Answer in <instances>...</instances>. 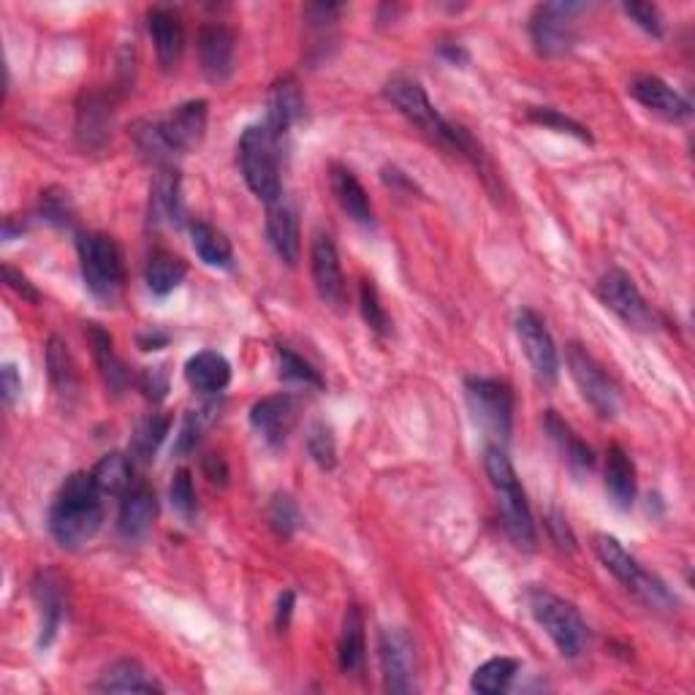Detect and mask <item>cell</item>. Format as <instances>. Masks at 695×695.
Instances as JSON below:
<instances>
[{"label":"cell","instance_id":"6da1fadb","mask_svg":"<svg viewBox=\"0 0 695 695\" xmlns=\"http://www.w3.org/2000/svg\"><path fill=\"white\" fill-rule=\"evenodd\" d=\"M103 508L90 473H73L66 478L49 508V533L63 549H79L101 530Z\"/></svg>","mask_w":695,"mask_h":695},{"label":"cell","instance_id":"7a4b0ae2","mask_svg":"<svg viewBox=\"0 0 695 695\" xmlns=\"http://www.w3.org/2000/svg\"><path fill=\"white\" fill-rule=\"evenodd\" d=\"M484 467H487V476L492 487L500 495V516L503 527H506L508 538L514 540V546L519 549L533 552L535 549V522L530 514V503H527L525 489H522L519 476H516L514 465H510L508 454L503 451V446H489L484 454Z\"/></svg>","mask_w":695,"mask_h":695},{"label":"cell","instance_id":"3957f363","mask_svg":"<svg viewBox=\"0 0 695 695\" xmlns=\"http://www.w3.org/2000/svg\"><path fill=\"white\" fill-rule=\"evenodd\" d=\"M280 137L272 128L250 126L245 128L242 139H239V166H242V177L248 188L254 190L261 201L272 205V201L282 199V182H280Z\"/></svg>","mask_w":695,"mask_h":695},{"label":"cell","instance_id":"277c9868","mask_svg":"<svg viewBox=\"0 0 695 695\" xmlns=\"http://www.w3.org/2000/svg\"><path fill=\"white\" fill-rule=\"evenodd\" d=\"M384 96L399 115L408 117V120L421 128L427 137L440 141V145L454 147L457 152L463 150L467 131L465 128L454 126V122L443 120V117L438 115V109L433 107V101H429V96L424 93V88L416 82V79H408V77L389 79L384 88Z\"/></svg>","mask_w":695,"mask_h":695},{"label":"cell","instance_id":"5b68a950","mask_svg":"<svg viewBox=\"0 0 695 695\" xmlns=\"http://www.w3.org/2000/svg\"><path fill=\"white\" fill-rule=\"evenodd\" d=\"M527 603H530L535 623L544 627L546 636L555 642L559 655L579 657L587 649V625H584L582 614L568 600H563L559 595L544 587H533L527 593Z\"/></svg>","mask_w":695,"mask_h":695},{"label":"cell","instance_id":"8992f818","mask_svg":"<svg viewBox=\"0 0 695 695\" xmlns=\"http://www.w3.org/2000/svg\"><path fill=\"white\" fill-rule=\"evenodd\" d=\"M465 397L478 427L484 429L492 446H506L514 429V391L508 384L495 378H467Z\"/></svg>","mask_w":695,"mask_h":695},{"label":"cell","instance_id":"52a82bcc","mask_svg":"<svg viewBox=\"0 0 695 695\" xmlns=\"http://www.w3.org/2000/svg\"><path fill=\"white\" fill-rule=\"evenodd\" d=\"M82 280L96 299L112 301L122 288V254L107 234H82L77 242Z\"/></svg>","mask_w":695,"mask_h":695},{"label":"cell","instance_id":"ba28073f","mask_svg":"<svg viewBox=\"0 0 695 695\" xmlns=\"http://www.w3.org/2000/svg\"><path fill=\"white\" fill-rule=\"evenodd\" d=\"M595 555H598L600 563L606 565V568L612 570L633 595H638V598L647 603L649 608L674 606V598L666 589V584L657 579V576H652L649 570H644L642 565H638V559L633 557L614 535L603 533L595 535Z\"/></svg>","mask_w":695,"mask_h":695},{"label":"cell","instance_id":"9c48e42d","mask_svg":"<svg viewBox=\"0 0 695 695\" xmlns=\"http://www.w3.org/2000/svg\"><path fill=\"white\" fill-rule=\"evenodd\" d=\"M582 3H544L535 9L530 20L533 44L544 58H559L576 44V14Z\"/></svg>","mask_w":695,"mask_h":695},{"label":"cell","instance_id":"30bf717a","mask_svg":"<svg viewBox=\"0 0 695 695\" xmlns=\"http://www.w3.org/2000/svg\"><path fill=\"white\" fill-rule=\"evenodd\" d=\"M565 361H568L570 378L576 380L582 397L593 405L595 414L603 418H614L619 408L617 386L608 380V375L593 359V354H587V348H582L579 342H570L568 350H565Z\"/></svg>","mask_w":695,"mask_h":695},{"label":"cell","instance_id":"8fae6325","mask_svg":"<svg viewBox=\"0 0 695 695\" xmlns=\"http://www.w3.org/2000/svg\"><path fill=\"white\" fill-rule=\"evenodd\" d=\"M380 672L389 693L416 691V644L405 627H386L378 642Z\"/></svg>","mask_w":695,"mask_h":695},{"label":"cell","instance_id":"7c38bea8","mask_svg":"<svg viewBox=\"0 0 695 695\" xmlns=\"http://www.w3.org/2000/svg\"><path fill=\"white\" fill-rule=\"evenodd\" d=\"M598 294L603 305L612 312H617L627 326L642 331L655 329V312H652V307L642 297L631 275L623 272V269H612V272L603 275L598 282Z\"/></svg>","mask_w":695,"mask_h":695},{"label":"cell","instance_id":"4fadbf2b","mask_svg":"<svg viewBox=\"0 0 695 695\" xmlns=\"http://www.w3.org/2000/svg\"><path fill=\"white\" fill-rule=\"evenodd\" d=\"M516 337H519L522 350H525L527 361H530L538 380L555 384L559 375V356L544 318L533 310H522L519 316H516Z\"/></svg>","mask_w":695,"mask_h":695},{"label":"cell","instance_id":"5bb4252c","mask_svg":"<svg viewBox=\"0 0 695 695\" xmlns=\"http://www.w3.org/2000/svg\"><path fill=\"white\" fill-rule=\"evenodd\" d=\"M156 122L171 156H186L207 133V101L180 103L166 117H156Z\"/></svg>","mask_w":695,"mask_h":695},{"label":"cell","instance_id":"9a60e30c","mask_svg":"<svg viewBox=\"0 0 695 695\" xmlns=\"http://www.w3.org/2000/svg\"><path fill=\"white\" fill-rule=\"evenodd\" d=\"M312 280H316V291L321 301L329 307L340 310L346 305V280H342L340 256H337L335 242L326 234H318L312 242Z\"/></svg>","mask_w":695,"mask_h":695},{"label":"cell","instance_id":"2e32d148","mask_svg":"<svg viewBox=\"0 0 695 695\" xmlns=\"http://www.w3.org/2000/svg\"><path fill=\"white\" fill-rule=\"evenodd\" d=\"M234 49H237V36L226 24H207L199 33V60L201 71L209 82L220 85L231 77L234 71Z\"/></svg>","mask_w":695,"mask_h":695},{"label":"cell","instance_id":"e0dca14e","mask_svg":"<svg viewBox=\"0 0 695 695\" xmlns=\"http://www.w3.org/2000/svg\"><path fill=\"white\" fill-rule=\"evenodd\" d=\"M299 416V403L291 395L264 397L250 408V424L264 435L272 446H280L288 438Z\"/></svg>","mask_w":695,"mask_h":695},{"label":"cell","instance_id":"ac0fdd59","mask_svg":"<svg viewBox=\"0 0 695 695\" xmlns=\"http://www.w3.org/2000/svg\"><path fill=\"white\" fill-rule=\"evenodd\" d=\"M33 598L41 614L39 647H49L58 636V627L66 614V584L54 570H41L33 582Z\"/></svg>","mask_w":695,"mask_h":695},{"label":"cell","instance_id":"d6986e66","mask_svg":"<svg viewBox=\"0 0 695 695\" xmlns=\"http://www.w3.org/2000/svg\"><path fill=\"white\" fill-rule=\"evenodd\" d=\"M158 514V503H156V492H152L147 484H133L131 489L122 495V506H120V519H117V530L126 540H141L150 533L152 522H156Z\"/></svg>","mask_w":695,"mask_h":695},{"label":"cell","instance_id":"ffe728a7","mask_svg":"<svg viewBox=\"0 0 695 695\" xmlns=\"http://www.w3.org/2000/svg\"><path fill=\"white\" fill-rule=\"evenodd\" d=\"M627 90H631V96L636 98V101L642 103L644 109L666 117V120L682 122V120H687V117H691V103H687L685 98L676 93L672 85L663 82V79L636 77Z\"/></svg>","mask_w":695,"mask_h":695},{"label":"cell","instance_id":"44dd1931","mask_svg":"<svg viewBox=\"0 0 695 695\" xmlns=\"http://www.w3.org/2000/svg\"><path fill=\"white\" fill-rule=\"evenodd\" d=\"M267 237L282 264L294 267V264L299 261L301 254L299 218L297 212H294V207H288L282 199L272 201L267 209Z\"/></svg>","mask_w":695,"mask_h":695},{"label":"cell","instance_id":"7402d4cb","mask_svg":"<svg viewBox=\"0 0 695 695\" xmlns=\"http://www.w3.org/2000/svg\"><path fill=\"white\" fill-rule=\"evenodd\" d=\"M147 30H150V39L156 44L158 63L163 69L180 60L182 49H186V30H182V20L171 9H152L147 14Z\"/></svg>","mask_w":695,"mask_h":695},{"label":"cell","instance_id":"603a6c76","mask_svg":"<svg viewBox=\"0 0 695 695\" xmlns=\"http://www.w3.org/2000/svg\"><path fill=\"white\" fill-rule=\"evenodd\" d=\"M301 117H305V96H301L299 82L291 77L278 79V82L272 85V93H269L267 126L282 139L291 131V126H297Z\"/></svg>","mask_w":695,"mask_h":695},{"label":"cell","instance_id":"cb8c5ba5","mask_svg":"<svg viewBox=\"0 0 695 695\" xmlns=\"http://www.w3.org/2000/svg\"><path fill=\"white\" fill-rule=\"evenodd\" d=\"M329 182H331V193H335L337 205L342 207V212H346L350 220H356V224L373 226L375 212L370 205V196H367V190L359 182V177H356L350 169H346V166H331Z\"/></svg>","mask_w":695,"mask_h":695},{"label":"cell","instance_id":"d4e9b609","mask_svg":"<svg viewBox=\"0 0 695 695\" xmlns=\"http://www.w3.org/2000/svg\"><path fill=\"white\" fill-rule=\"evenodd\" d=\"M150 220L166 226H180L182 199H180V171L163 166L150 188Z\"/></svg>","mask_w":695,"mask_h":695},{"label":"cell","instance_id":"484cf974","mask_svg":"<svg viewBox=\"0 0 695 695\" xmlns=\"http://www.w3.org/2000/svg\"><path fill=\"white\" fill-rule=\"evenodd\" d=\"M186 378L196 391L218 395V391H224L231 384V365L218 350H201V354L188 359Z\"/></svg>","mask_w":695,"mask_h":695},{"label":"cell","instance_id":"4316f807","mask_svg":"<svg viewBox=\"0 0 695 695\" xmlns=\"http://www.w3.org/2000/svg\"><path fill=\"white\" fill-rule=\"evenodd\" d=\"M606 492L619 510H627L636 500V467L619 446H612L606 454Z\"/></svg>","mask_w":695,"mask_h":695},{"label":"cell","instance_id":"83f0119b","mask_svg":"<svg viewBox=\"0 0 695 695\" xmlns=\"http://www.w3.org/2000/svg\"><path fill=\"white\" fill-rule=\"evenodd\" d=\"M101 693H163V687L137 661H117L98 679Z\"/></svg>","mask_w":695,"mask_h":695},{"label":"cell","instance_id":"f1b7e54d","mask_svg":"<svg viewBox=\"0 0 695 695\" xmlns=\"http://www.w3.org/2000/svg\"><path fill=\"white\" fill-rule=\"evenodd\" d=\"M365 617L359 606H348L346 619H342L340 644H337V661H340L342 674H359L365 666Z\"/></svg>","mask_w":695,"mask_h":695},{"label":"cell","instance_id":"f546056e","mask_svg":"<svg viewBox=\"0 0 695 695\" xmlns=\"http://www.w3.org/2000/svg\"><path fill=\"white\" fill-rule=\"evenodd\" d=\"M186 275H188L186 261L175 254H166V250H156L145 269L147 288H150L156 297H169L171 291H177V288L182 286V280H186Z\"/></svg>","mask_w":695,"mask_h":695},{"label":"cell","instance_id":"4dcf8cb0","mask_svg":"<svg viewBox=\"0 0 695 695\" xmlns=\"http://www.w3.org/2000/svg\"><path fill=\"white\" fill-rule=\"evenodd\" d=\"M190 239H193V250L207 267L229 269L234 261V248L224 231H218L215 226L205 224V220H193L190 224Z\"/></svg>","mask_w":695,"mask_h":695},{"label":"cell","instance_id":"1f68e13d","mask_svg":"<svg viewBox=\"0 0 695 695\" xmlns=\"http://www.w3.org/2000/svg\"><path fill=\"white\" fill-rule=\"evenodd\" d=\"M90 476L101 495L122 497L133 487V459L126 454H107L103 459H98Z\"/></svg>","mask_w":695,"mask_h":695},{"label":"cell","instance_id":"d6a6232c","mask_svg":"<svg viewBox=\"0 0 695 695\" xmlns=\"http://www.w3.org/2000/svg\"><path fill=\"white\" fill-rule=\"evenodd\" d=\"M544 427H546V433L552 435V440L559 446V451L565 454V459H568V465L574 467V470H593V465H595L593 448H589L584 440L576 438L574 429H570L568 424L555 414V410L546 414Z\"/></svg>","mask_w":695,"mask_h":695},{"label":"cell","instance_id":"836d02e7","mask_svg":"<svg viewBox=\"0 0 695 695\" xmlns=\"http://www.w3.org/2000/svg\"><path fill=\"white\" fill-rule=\"evenodd\" d=\"M169 427H171V418L163 416V414H152L147 416L145 421L139 424L137 433L131 435V448H128V457L133 459V463H152L158 454V448H161V443L166 440V435H169Z\"/></svg>","mask_w":695,"mask_h":695},{"label":"cell","instance_id":"e575fe53","mask_svg":"<svg viewBox=\"0 0 695 695\" xmlns=\"http://www.w3.org/2000/svg\"><path fill=\"white\" fill-rule=\"evenodd\" d=\"M88 335H90V342H93V354L98 359V367H101V373H103V380H107V386L115 391V395H120L128 384V373H126V367H122V361L115 356L112 337H109L98 324H88Z\"/></svg>","mask_w":695,"mask_h":695},{"label":"cell","instance_id":"d590c367","mask_svg":"<svg viewBox=\"0 0 695 695\" xmlns=\"http://www.w3.org/2000/svg\"><path fill=\"white\" fill-rule=\"evenodd\" d=\"M516 672H519V661H514V657H492L476 668L470 687L481 695H500L508 691Z\"/></svg>","mask_w":695,"mask_h":695},{"label":"cell","instance_id":"8d00e7d4","mask_svg":"<svg viewBox=\"0 0 695 695\" xmlns=\"http://www.w3.org/2000/svg\"><path fill=\"white\" fill-rule=\"evenodd\" d=\"M77 133L85 147H101L109 137V107L103 98L88 96L79 107Z\"/></svg>","mask_w":695,"mask_h":695},{"label":"cell","instance_id":"74e56055","mask_svg":"<svg viewBox=\"0 0 695 695\" xmlns=\"http://www.w3.org/2000/svg\"><path fill=\"white\" fill-rule=\"evenodd\" d=\"M47 370L49 378H52L54 389L58 391H73L77 386V373H73V361L71 354L66 350L63 340L60 337H52L47 346Z\"/></svg>","mask_w":695,"mask_h":695},{"label":"cell","instance_id":"f35d334b","mask_svg":"<svg viewBox=\"0 0 695 695\" xmlns=\"http://www.w3.org/2000/svg\"><path fill=\"white\" fill-rule=\"evenodd\" d=\"M359 305H361V316L375 335L386 337L391 335V321H389V312H386L384 301H380L378 288H375L373 280H361L359 288Z\"/></svg>","mask_w":695,"mask_h":695},{"label":"cell","instance_id":"ab89813d","mask_svg":"<svg viewBox=\"0 0 695 695\" xmlns=\"http://www.w3.org/2000/svg\"><path fill=\"white\" fill-rule=\"evenodd\" d=\"M307 451H310L312 463L321 470H331L337 465V443L331 429L324 421H312L307 429Z\"/></svg>","mask_w":695,"mask_h":695},{"label":"cell","instance_id":"60d3db41","mask_svg":"<svg viewBox=\"0 0 695 695\" xmlns=\"http://www.w3.org/2000/svg\"><path fill=\"white\" fill-rule=\"evenodd\" d=\"M278 359H280V375L286 380H297V384L316 386V389H321V386H324L321 373H318L316 367L310 365V361L301 359L297 350H291L288 346H280L278 348Z\"/></svg>","mask_w":695,"mask_h":695},{"label":"cell","instance_id":"b9f144b4","mask_svg":"<svg viewBox=\"0 0 695 695\" xmlns=\"http://www.w3.org/2000/svg\"><path fill=\"white\" fill-rule=\"evenodd\" d=\"M269 522L280 535H294L301 527V510L288 495H275L269 503Z\"/></svg>","mask_w":695,"mask_h":695},{"label":"cell","instance_id":"7bdbcfd3","mask_svg":"<svg viewBox=\"0 0 695 695\" xmlns=\"http://www.w3.org/2000/svg\"><path fill=\"white\" fill-rule=\"evenodd\" d=\"M530 117L533 122H538V126L544 128H552V131H559V133H570V137L582 139V141H593V137H589V131L584 126H579L576 120H570V117L559 115L557 109H530Z\"/></svg>","mask_w":695,"mask_h":695},{"label":"cell","instance_id":"ee69618b","mask_svg":"<svg viewBox=\"0 0 695 695\" xmlns=\"http://www.w3.org/2000/svg\"><path fill=\"white\" fill-rule=\"evenodd\" d=\"M169 497H171V506L175 510H180L186 519L196 514V489H193V478H190V470H177L175 478H171V487H169Z\"/></svg>","mask_w":695,"mask_h":695},{"label":"cell","instance_id":"f6af8a7d","mask_svg":"<svg viewBox=\"0 0 695 695\" xmlns=\"http://www.w3.org/2000/svg\"><path fill=\"white\" fill-rule=\"evenodd\" d=\"M41 212H44V218L49 220V224L54 226H71L73 224V207H71V199L66 190H47V193H41Z\"/></svg>","mask_w":695,"mask_h":695},{"label":"cell","instance_id":"bcb514c9","mask_svg":"<svg viewBox=\"0 0 695 695\" xmlns=\"http://www.w3.org/2000/svg\"><path fill=\"white\" fill-rule=\"evenodd\" d=\"M623 11L627 17H631L633 22L638 24L642 30H647L649 36H655V39H661L663 36V17L661 11H657V6L652 3H625Z\"/></svg>","mask_w":695,"mask_h":695},{"label":"cell","instance_id":"7dc6e473","mask_svg":"<svg viewBox=\"0 0 695 695\" xmlns=\"http://www.w3.org/2000/svg\"><path fill=\"white\" fill-rule=\"evenodd\" d=\"M139 386L141 391H145V397H150L152 403H161L166 391H169V375H166L163 367H147V370L141 373Z\"/></svg>","mask_w":695,"mask_h":695},{"label":"cell","instance_id":"c3c4849f","mask_svg":"<svg viewBox=\"0 0 695 695\" xmlns=\"http://www.w3.org/2000/svg\"><path fill=\"white\" fill-rule=\"evenodd\" d=\"M3 282L11 288V291L20 294L24 301H39L41 299V294L36 291L33 282L24 278L22 272H17L14 267H9V264H6V267H3Z\"/></svg>","mask_w":695,"mask_h":695},{"label":"cell","instance_id":"681fc988","mask_svg":"<svg viewBox=\"0 0 695 695\" xmlns=\"http://www.w3.org/2000/svg\"><path fill=\"white\" fill-rule=\"evenodd\" d=\"M199 433H201V416L199 414H188L186 421H182L180 435H177V454H188L193 451L196 443H199Z\"/></svg>","mask_w":695,"mask_h":695},{"label":"cell","instance_id":"f907efd6","mask_svg":"<svg viewBox=\"0 0 695 695\" xmlns=\"http://www.w3.org/2000/svg\"><path fill=\"white\" fill-rule=\"evenodd\" d=\"M0 389H3L6 405H14L17 397L22 395V378L14 365H3V370H0Z\"/></svg>","mask_w":695,"mask_h":695},{"label":"cell","instance_id":"816d5d0a","mask_svg":"<svg viewBox=\"0 0 695 695\" xmlns=\"http://www.w3.org/2000/svg\"><path fill=\"white\" fill-rule=\"evenodd\" d=\"M549 530H552V535H555V540H557L559 549H568V552H574V549H576V540H574V535H570L568 525H565L563 516H559V514H552V519H549Z\"/></svg>","mask_w":695,"mask_h":695},{"label":"cell","instance_id":"f5cc1de1","mask_svg":"<svg viewBox=\"0 0 695 695\" xmlns=\"http://www.w3.org/2000/svg\"><path fill=\"white\" fill-rule=\"evenodd\" d=\"M205 473L209 481L220 484V487H224L226 478H229V467H226V463L218 457V454H209V457L205 459Z\"/></svg>","mask_w":695,"mask_h":695},{"label":"cell","instance_id":"db71d44e","mask_svg":"<svg viewBox=\"0 0 695 695\" xmlns=\"http://www.w3.org/2000/svg\"><path fill=\"white\" fill-rule=\"evenodd\" d=\"M139 346L141 350H161L163 346H169V335H166V331L150 329L145 331V335H139Z\"/></svg>","mask_w":695,"mask_h":695},{"label":"cell","instance_id":"11a10c76","mask_svg":"<svg viewBox=\"0 0 695 695\" xmlns=\"http://www.w3.org/2000/svg\"><path fill=\"white\" fill-rule=\"evenodd\" d=\"M291 612H294V593H282L280 600H278V617H275L278 627L288 625V619H291Z\"/></svg>","mask_w":695,"mask_h":695},{"label":"cell","instance_id":"9f6ffc18","mask_svg":"<svg viewBox=\"0 0 695 695\" xmlns=\"http://www.w3.org/2000/svg\"><path fill=\"white\" fill-rule=\"evenodd\" d=\"M440 54H443V58H448V60H451V63H454V66H465V63H467V52H465V49H463V47L446 44V47H443V49H440Z\"/></svg>","mask_w":695,"mask_h":695}]
</instances>
